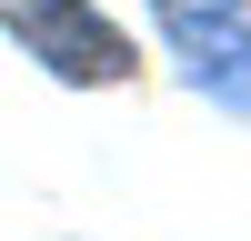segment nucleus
<instances>
[{
  "label": "nucleus",
  "instance_id": "1",
  "mask_svg": "<svg viewBox=\"0 0 251 241\" xmlns=\"http://www.w3.org/2000/svg\"><path fill=\"white\" fill-rule=\"evenodd\" d=\"M0 30L60 80H131V40L91 0H0Z\"/></svg>",
  "mask_w": 251,
  "mask_h": 241
},
{
  "label": "nucleus",
  "instance_id": "2",
  "mask_svg": "<svg viewBox=\"0 0 251 241\" xmlns=\"http://www.w3.org/2000/svg\"><path fill=\"white\" fill-rule=\"evenodd\" d=\"M151 10H161V30H171L181 71L211 100L251 111V0H151Z\"/></svg>",
  "mask_w": 251,
  "mask_h": 241
}]
</instances>
